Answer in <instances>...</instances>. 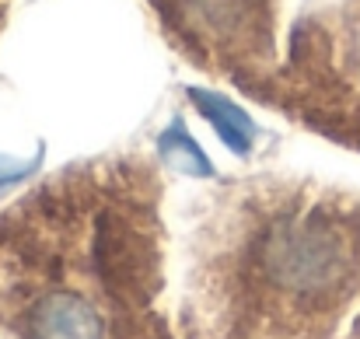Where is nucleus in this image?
Instances as JSON below:
<instances>
[{"mask_svg":"<svg viewBox=\"0 0 360 339\" xmlns=\"http://www.w3.org/2000/svg\"><path fill=\"white\" fill-rule=\"evenodd\" d=\"M259 269L273 287L294 298L333 294L354 273L350 231L322 207L290 210L262 231Z\"/></svg>","mask_w":360,"mask_h":339,"instance_id":"1","label":"nucleus"},{"mask_svg":"<svg viewBox=\"0 0 360 339\" xmlns=\"http://www.w3.org/2000/svg\"><path fill=\"white\" fill-rule=\"evenodd\" d=\"M175 21L186 35L203 39V46L269 49V11L266 0H172Z\"/></svg>","mask_w":360,"mask_h":339,"instance_id":"2","label":"nucleus"},{"mask_svg":"<svg viewBox=\"0 0 360 339\" xmlns=\"http://www.w3.org/2000/svg\"><path fill=\"white\" fill-rule=\"evenodd\" d=\"M32 339H105V322L91 301L74 290H53L28 312Z\"/></svg>","mask_w":360,"mask_h":339,"instance_id":"3","label":"nucleus"},{"mask_svg":"<svg viewBox=\"0 0 360 339\" xmlns=\"http://www.w3.org/2000/svg\"><path fill=\"white\" fill-rule=\"evenodd\" d=\"M189 102H193L196 113L203 115V122L221 136V143L231 154H238V158L252 154L255 136H259V126H255V119L245 113L238 102H231L228 95L210 91V88H189Z\"/></svg>","mask_w":360,"mask_h":339,"instance_id":"4","label":"nucleus"},{"mask_svg":"<svg viewBox=\"0 0 360 339\" xmlns=\"http://www.w3.org/2000/svg\"><path fill=\"white\" fill-rule=\"evenodd\" d=\"M158 154H161V161H165L172 172L203 175V179L214 175V161H210L207 151L193 140L186 119H172V126H165V133L158 136Z\"/></svg>","mask_w":360,"mask_h":339,"instance_id":"5","label":"nucleus"},{"mask_svg":"<svg viewBox=\"0 0 360 339\" xmlns=\"http://www.w3.org/2000/svg\"><path fill=\"white\" fill-rule=\"evenodd\" d=\"M35 172L32 161H0V193H7L11 186H18L21 179H28Z\"/></svg>","mask_w":360,"mask_h":339,"instance_id":"6","label":"nucleus"}]
</instances>
